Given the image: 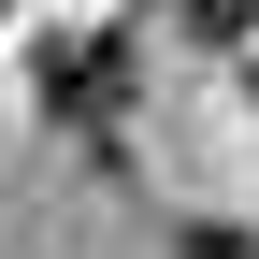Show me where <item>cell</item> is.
Here are the masks:
<instances>
[{"label": "cell", "mask_w": 259, "mask_h": 259, "mask_svg": "<svg viewBox=\"0 0 259 259\" xmlns=\"http://www.w3.org/2000/svg\"><path fill=\"white\" fill-rule=\"evenodd\" d=\"M173 15H187V29H245L259 0H173Z\"/></svg>", "instance_id": "obj_2"}, {"label": "cell", "mask_w": 259, "mask_h": 259, "mask_svg": "<svg viewBox=\"0 0 259 259\" xmlns=\"http://www.w3.org/2000/svg\"><path fill=\"white\" fill-rule=\"evenodd\" d=\"M173 259H259V245H245V231H187Z\"/></svg>", "instance_id": "obj_3"}, {"label": "cell", "mask_w": 259, "mask_h": 259, "mask_svg": "<svg viewBox=\"0 0 259 259\" xmlns=\"http://www.w3.org/2000/svg\"><path fill=\"white\" fill-rule=\"evenodd\" d=\"M44 87H58V115H115L130 101V44H58Z\"/></svg>", "instance_id": "obj_1"}]
</instances>
